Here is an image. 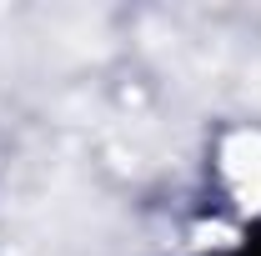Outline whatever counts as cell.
<instances>
[{
	"instance_id": "obj_1",
	"label": "cell",
	"mask_w": 261,
	"mask_h": 256,
	"mask_svg": "<svg viewBox=\"0 0 261 256\" xmlns=\"http://www.w3.org/2000/svg\"><path fill=\"white\" fill-rule=\"evenodd\" d=\"M241 256H261V236H256V241H246V246H241Z\"/></svg>"
}]
</instances>
